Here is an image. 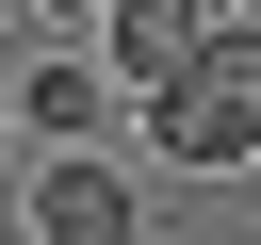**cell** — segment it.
Masks as SVG:
<instances>
[{
    "label": "cell",
    "instance_id": "6da1fadb",
    "mask_svg": "<svg viewBox=\"0 0 261 245\" xmlns=\"http://www.w3.org/2000/svg\"><path fill=\"white\" fill-rule=\"evenodd\" d=\"M147 147L196 163V180H212V163H261V65H212V49H196V65L147 98Z\"/></svg>",
    "mask_w": 261,
    "mask_h": 245
},
{
    "label": "cell",
    "instance_id": "8992f818",
    "mask_svg": "<svg viewBox=\"0 0 261 245\" xmlns=\"http://www.w3.org/2000/svg\"><path fill=\"white\" fill-rule=\"evenodd\" d=\"M0 33H16V0H0Z\"/></svg>",
    "mask_w": 261,
    "mask_h": 245
},
{
    "label": "cell",
    "instance_id": "7a4b0ae2",
    "mask_svg": "<svg viewBox=\"0 0 261 245\" xmlns=\"http://www.w3.org/2000/svg\"><path fill=\"white\" fill-rule=\"evenodd\" d=\"M33 245H147V196H130V163L65 147V163L33 180Z\"/></svg>",
    "mask_w": 261,
    "mask_h": 245
},
{
    "label": "cell",
    "instance_id": "5b68a950",
    "mask_svg": "<svg viewBox=\"0 0 261 245\" xmlns=\"http://www.w3.org/2000/svg\"><path fill=\"white\" fill-rule=\"evenodd\" d=\"M0 163H16V114H0Z\"/></svg>",
    "mask_w": 261,
    "mask_h": 245
},
{
    "label": "cell",
    "instance_id": "3957f363",
    "mask_svg": "<svg viewBox=\"0 0 261 245\" xmlns=\"http://www.w3.org/2000/svg\"><path fill=\"white\" fill-rule=\"evenodd\" d=\"M98 65H114L130 98H163V82L196 65V0H114V16H98Z\"/></svg>",
    "mask_w": 261,
    "mask_h": 245
},
{
    "label": "cell",
    "instance_id": "277c9868",
    "mask_svg": "<svg viewBox=\"0 0 261 245\" xmlns=\"http://www.w3.org/2000/svg\"><path fill=\"white\" fill-rule=\"evenodd\" d=\"M33 131H49V163L98 131V65H33Z\"/></svg>",
    "mask_w": 261,
    "mask_h": 245
}]
</instances>
